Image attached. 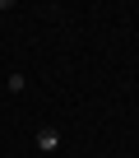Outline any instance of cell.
Instances as JSON below:
<instances>
[{"instance_id": "obj_1", "label": "cell", "mask_w": 139, "mask_h": 158, "mask_svg": "<svg viewBox=\"0 0 139 158\" xmlns=\"http://www.w3.org/2000/svg\"><path fill=\"white\" fill-rule=\"evenodd\" d=\"M33 144H37L42 153H56V149H60V130H56V126H42V130L33 135Z\"/></svg>"}, {"instance_id": "obj_2", "label": "cell", "mask_w": 139, "mask_h": 158, "mask_svg": "<svg viewBox=\"0 0 139 158\" xmlns=\"http://www.w3.org/2000/svg\"><path fill=\"white\" fill-rule=\"evenodd\" d=\"M23 89H28V79H23L19 70H14V74H10V93H23Z\"/></svg>"}]
</instances>
